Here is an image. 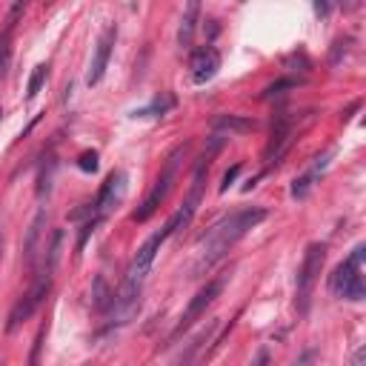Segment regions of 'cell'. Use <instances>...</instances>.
I'll use <instances>...</instances> for the list:
<instances>
[{"label": "cell", "instance_id": "obj_1", "mask_svg": "<svg viewBox=\"0 0 366 366\" xmlns=\"http://www.w3.org/2000/svg\"><path fill=\"white\" fill-rule=\"evenodd\" d=\"M266 215H269V212H266L263 206H249V209H238V212L221 218V221L206 232V238L201 241L195 272L201 275V272H209L215 263H221V261L229 255V249H232L249 229H255L258 224L266 221Z\"/></svg>", "mask_w": 366, "mask_h": 366}, {"label": "cell", "instance_id": "obj_2", "mask_svg": "<svg viewBox=\"0 0 366 366\" xmlns=\"http://www.w3.org/2000/svg\"><path fill=\"white\" fill-rule=\"evenodd\" d=\"M363 258L366 244H357L343 263H338L326 281L329 292L340 300H363L366 298V281H363Z\"/></svg>", "mask_w": 366, "mask_h": 366}, {"label": "cell", "instance_id": "obj_3", "mask_svg": "<svg viewBox=\"0 0 366 366\" xmlns=\"http://www.w3.org/2000/svg\"><path fill=\"white\" fill-rule=\"evenodd\" d=\"M323 261H326V244H309V246H306V252H303V261H300L298 278H295V286H298L295 306H298V312H300V315H306V312H309L312 292H315V283H318V278H320Z\"/></svg>", "mask_w": 366, "mask_h": 366}, {"label": "cell", "instance_id": "obj_4", "mask_svg": "<svg viewBox=\"0 0 366 366\" xmlns=\"http://www.w3.org/2000/svg\"><path fill=\"white\" fill-rule=\"evenodd\" d=\"M183 155H187V143L177 146V149L166 157L163 172H160V174H157V180L152 183V189H149V195L143 198L140 209L132 215V221H135V224H146V221L160 209V204L166 201V195H169V189H172V180H174V174H177V166H180V157H183Z\"/></svg>", "mask_w": 366, "mask_h": 366}, {"label": "cell", "instance_id": "obj_5", "mask_svg": "<svg viewBox=\"0 0 366 366\" xmlns=\"http://www.w3.org/2000/svg\"><path fill=\"white\" fill-rule=\"evenodd\" d=\"M224 286H226V275H221V278H212V281H206V286L189 300V306L183 309V315H180V323L174 326V332H172V338H180L183 332H189L192 326H195V320H201L204 315H206V309L221 298V292H224Z\"/></svg>", "mask_w": 366, "mask_h": 366}, {"label": "cell", "instance_id": "obj_6", "mask_svg": "<svg viewBox=\"0 0 366 366\" xmlns=\"http://www.w3.org/2000/svg\"><path fill=\"white\" fill-rule=\"evenodd\" d=\"M52 275L55 272H49V269H43L41 272V278L32 283V289L12 306V312H9V320H6V332H15L21 323H26L38 309H41V303L46 300V295H49V289H52Z\"/></svg>", "mask_w": 366, "mask_h": 366}, {"label": "cell", "instance_id": "obj_7", "mask_svg": "<svg viewBox=\"0 0 366 366\" xmlns=\"http://www.w3.org/2000/svg\"><path fill=\"white\" fill-rule=\"evenodd\" d=\"M123 195H126V172L115 169V172L103 180V187H100L98 198L92 201V212H95V218H106V215H109V212L123 201Z\"/></svg>", "mask_w": 366, "mask_h": 366}, {"label": "cell", "instance_id": "obj_8", "mask_svg": "<svg viewBox=\"0 0 366 366\" xmlns=\"http://www.w3.org/2000/svg\"><path fill=\"white\" fill-rule=\"evenodd\" d=\"M115 41H117V26H106L103 35L98 38V46H95V58H92V66H89V75H86V83L89 86H98L109 69V61H112V49H115Z\"/></svg>", "mask_w": 366, "mask_h": 366}, {"label": "cell", "instance_id": "obj_9", "mask_svg": "<svg viewBox=\"0 0 366 366\" xmlns=\"http://www.w3.org/2000/svg\"><path fill=\"white\" fill-rule=\"evenodd\" d=\"M292 137H295L292 117H289V115H281V117L275 120L272 137H269V143H266V149H263V160H266V163H278V160L283 157V152L289 149Z\"/></svg>", "mask_w": 366, "mask_h": 366}, {"label": "cell", "instance_id": "obj_10", "mask_svg": "<svg viewBox=\"0 0 366 366\" xmlns=\"http://www.w3.org/2000/svg\"><path fill=\"white\" fill-rule=\"evenodd\" d=\"M189 69H192V80H195L198 86L209 83V80L218 75V69H221V52H218L215 46H204V49L192 52Z\"/></svg>", "mask_w": 366, "mask_h": 366}, {"label": "cell", "instance_id": "obj_11", "mask_svg": "<svg viewBox=\"0 0 366 366\" xmlns=\"http://www.w3.org/2000/svg\"><path fill=\"white\" fill-rule=\"evenodd\" d=\"M329 160H332V152H326L323 157H315V163L303 172V174H298L295 180H292V198L295 201H303L309 192H312V187L320 180V174L326 172V166H329Z\"/></svg>", "mask_w": 366, "mask_h": 366}, {"label": "cell", "instance_id": "obj_12", "mask_svg": "<svg viewBox=\"0 0 366 366\" xmlns=\"http://www.w3.org/2000/svg\"><path fill=\"white\" fill-rule=\"evenodd\" d=\"M198 21H201V0H187V9L180 18V29H177V46L180 49H192L195 32H198Z\"/></svg>", "mask_w": 366, "mask_h": 366}, {"label": "cell", "instance_id": "obj_13", "mask_svg": "<svg viewBox=\"0 0 366 366\" xmlns=\"http://www.w3.org/2000/svg\"><path fill=\"white\" fill-rule=\"evenodd\" d=\"M215 132H226V135H246L258 129V120L252 117H241V115H218L212 123Z\"/></svg>", "mask_w": 366, "mask_h": 366}, {"label": "cell", "instance_id": "obj_14", "mask_svg": "<svg viewBox=\"0 0 366 366\" xmlns=\"http://www.w3.org/2000/svg\"><path fill=\"white\" fill-rule=\"evenodd\" d=\"M169 109H174V95H169V92H160L149 106H143V109H135L132 115L135 117H163Z\"/></svg>", "mask_w": 366, "mask_h": 366}, {"label": "cell", "instance_id": "obj_15", "mask_svg": "<svg viewBox=\"0 0 366 366\" xmlns=\"http://www.w3.org/2000/svg\"><path fill=\"white\" fill-rule=\"evenodd\" d=\"M112 298H115V292L106 286V278L98 275L95 283H92V306H95L98 312H106V309L112 306Z\"/></svg>", "mask_w": 366, "mask_h": 366}, {"label": "cell", "instance_id": "obj_16", "mask_svg": "<svg viewBox=\"0 0 366 366\" xmlns=\"http://www.w3.org/2000/svg\"><path fill=\"white\" fill-rule=\"evenodd\" d=\"M46 78H49V63H38L35 72H32V78H29V83H26V98H29V100H35V98L41 95Z\"/></svg>", "mask_w": 366, "mask_h": 366}, {"label": "cell", "instance_id": "obj_17", "mask_svg": "<svg viewBox=\"0 0 366 366\" xmlns=\"http://www.w3.org/2000/svg\"><path fill=\"white\" fill-rule=\"evenodd\" d=\"M300 86V80H295V78H283V80H275L272 86H266L263 89V100H272V98H281V95H286V89H298Z\"/></svg>", "mask_w": 366, "mask_h": 366}, {"label": "cell", "instance_id": "obj_18", "mask_svg": "<svg viewBox=\"0 0 366 366\" xmlns=\"http://www.w3.org/2000/svg\"><path fill=\"white\" fill-rule=\"evenodd\" d=\"M41 224H43V212H38L32 229H29V241H26V261L32 263L35 261V244H38V235H41Z\"/></svg>", "mask_w": 366, "mask_h": 366}, {"label": "cell", "instance_id": "obj_19", "mask_svg": "<svg viewBox=\"0 0 366 366\" xmlns=\"http://www.w3.org/2000/svg\"><path fill=\"white\" fill-rule=\"evenodd\" d=\"M98 166H100V160H98V152H92V149H86V152H80V157H78V169L80 172H98Z\"/></svg>", "mask_w": 366, "mask_h": 366}, {"label": "cell", "instance_id": "obj_20", "mask_svg": "<svg viewBox=\"0 0 366 366\" xmlns=\"http://www.w3.org/2000/svg\"><path fill=\"white\" fill-rule=\"evenodd\" d=\"M12 32L15 29H4V35H0V72H4L6 63H9V41H12Z\"/></svg>", "mask_w": 366, "mask_h": 366}, {"label": "cell", "instance_id": "obj_21", "mask_svg": "<svg viewBox=\"0 0 366 366\" xmlns=\"http://www.w3.org/2000/svg\"><path fill=\"white\" fill-rule=\"evenodd\" d=\"M103 218H89L86 224H83V229H80V238H78V252H83V246H86V241H89V235L98 229V224H100Z\"/></svg>", "mask_w": 366, "mask_h": 366}, {"label": "cell", "instance_id": "obj_22", "mask_svg": "<svg viewBox=\"0 0 366 366\" xmlns=\"http://www.w3.org/2000/svg\"><path fill=\"white\" fill-rule=\"evenodd\" d=\"M312 9H315V18L326 21L329 12H332V0H312Z\"/></svg>", "mask_w": 366, "mask_h": 366}, {"label": "cell", "instance_id": "obj_23", "mask_svg": "<svg viewBox=\"0 0 366 366\" xmlns=\"http://www.w3.org/2000/svg\"><path fill=\"white\" fill-rule=\"evenodd\" d=\"M241 174V163H235L226 174H224V183H221V192H229V187H232V183H235V177Z\"/></svg>", "mask_w": 366, "mask_h": 366}, {"label": "cell", "instance_id": "obj_24", "mask_svg": "<svg viewBox=\"0 0 366 366\" xmlns=\"http://www.w3.org/2000/svg\"><path fill=\"white\" fill-rule=\"evenodd\" d=\"M266 360H269V355H266V352H261V355L255 357V363H266Z\"/></svg>", "mask_w": 366, "mask_h": 366}, {"label": "cell", "instance_id": "obj_25", "mask_svg": "<svg viewBox=\"0 0 366 366\" xmlns=\"http://www.w3.org/2000/svg\"><path fill=\"white\" fill-rule=\"evenodd\" d=\"M0 258H4V229H0Z\"/></svg>", "mask_w": 366, "mask_h": 366}, {"label": "cell", "instance_id": "obj_26", "mask_svg": "<svg viewBox=\"0 0 366 366\" xmlns=\"http://www.w3.org/2000/svg\"><path fill=\"white\" fill-rule=\"evenodd\" d=\"M0 117H4V109H0Z\"/></svg>", "mask_w": 366, "mask_h": 366}]
</instances>
